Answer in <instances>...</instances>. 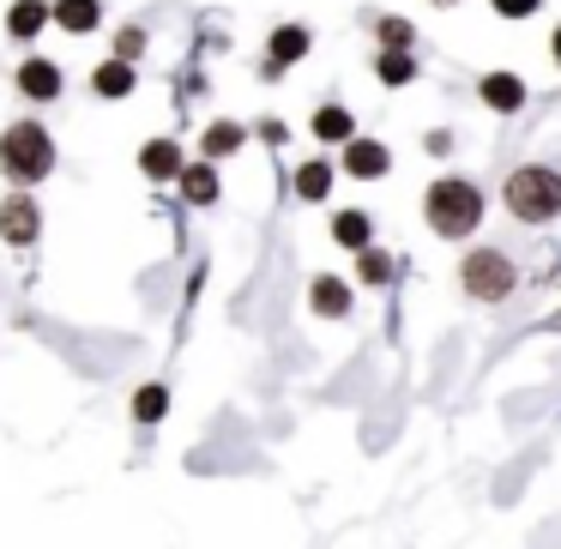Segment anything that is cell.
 I'll list each match as a JSON object with an SVG mask.
<instances>
[{"mask_svg": "<svg viewBox=\"0 0 561 549\" xmlns=\"http://www.w3.org/2000/svg\"><path fill=\"white\" fill-rule=\"evenodd\" d=\"M411 73H416V67L404 61V55H380V79H387V85H404Z\"/></svg>", "mask_w": 561, "mask_h": 549, "instance_id": "obj_21", "label": "cell"}, {"mask_svg": "<svg viewBox=\"0 0 561 549\" xmlns=\"http://www.w3.org/2000/svg\"><path fill=\"white\" fill-rule=\"evenodd\" d=\"M314 134L320 139H351V115H344V110H320L314 115Z\"/></svg>", "mask_w": 561, "mask_h": 549, "instance_id": "obj_19", "label": "cell"}, {"mask_svg": "<svg viewBox=\"0 0 561 549\" xmlns=\"http://www.w3.org/2000/svg\"><path fill=\"white\" fill-rule=\"evenodd\" d=\"M0 163H7L13 182H43V175L55 170V139L43 134L37 122H19V127H7V139H0Z\"/></svg>", "mask_w": 561, "mask_h": 549, "instance_id": "obj_2", "label": "cell"}, {"mask_svg": "<svg viewBox=\"0 0 561 549\" xmlns=\"http://www.w3.org/2000/svg\"><path fill=\"white\" fill-rule=\"evenodd\" d=\"M296 55H308V31H296V25H284L278 37H272V61H296Z\"/></svg>", "mask_w": 561, "mask_h": 549, "instance_id": "obj_16", "label": "cell"}, {"mask_svg": "<svg viewBox=\"0 0 561 549\" xmlns=\"http://www.w3.org/2000/svg\"><path fill=\"white\" fill-rule=\"evenodd\" d=\"M55 19H61L67 31H91V25H98V0H61Z\"/></svg>", "mask_w": 561, "mask_h": 549, "instance_id": "obj_14", "label": "cell"}, {"mask_svg": "<svg viewBox=\"0 0 561 549\" xmlns=\"http://www.w3.org/2000/svg\"><path fill=\"white\" fill-rule=\"evenodd\" d=\"M314 308H320V314H332V320L351 314V290H344L339 278H314Z\"/></svg>", "mask_w": 561, "mask_h": 549, "instance_id": "obj_13", "label": "cell"}, {"mask_svg": "<svg viewBox=\"0 0 561 549\" xmlns=\"http://www.w3.org/2000/svg\"><path fill=\"white\" fill-rule=\"evenodd\" d=\"M139 170L158 175V182H163V175H182V151H175L170 139H151V146L139 151Z\"/></svg>", "mask_w": 561, "mask_h": 549, "instance_id": "obj_7", "label": "cell"}, {"mask_svg": "<svg viewBox=\"0 0 561 549\" xmlns=\"http://www.w3.org/2000/svg\"><path fill=\"white\" fill-rule=\"evenodd\" d=\"M91 85H98L103 98H127V91H134V67H127V61H103Z\"/></svg>", "mask_w": 561, "mask_h": 549, "instance_id": "obj_11", "label": "cell"}, {"mask_svg": "<svg viewBox=\"0 0 561 549\" xmlns=\"http://www.w3.org/2000/svg\"><path fill=\"white\" fill-rule=\"evenodd\" d=\"M182 194L194 199V206H211V199H218V175H211L206 163H194V170H182Z\"/></svg>", "mask_w": 561, "mask_h": 549, "instance_id": "obj_12", "label": "cell"}, {"mask_svg": "<svg viewBox=\"0 0 561 549\" xmlns=\"http://www.w3.org/2000/svg\"><path fill=\"white\" fill-rule=\"evenodd\" d=\"M465 290H471L477 302H501V296L513 290V266L495 248H477V254L465 260Z\"/></svg>", "mask_w": 561, "mask_h": 549, "instance_id": "obj_4", "label": "cell"}, {"mask_svg": "<svg viewBox=\"0 0 561 549\" xmlns=\"http://www.w3.org/2000/svg\"><path fill=\"white\" fill-rule=\"evenodd\" d=\"M483 103L507 115V110H519V103H525V85H519L513 73H489V79H483Z\"/></svg>", "mask_w": 561, "mask_h": 549, "instance_id": "obj_6", "label": "cell"}, {"mask_svg": "<svg viewBox=\"0 0 561 549\" xmlns=\"http://www.w3.org/2000/svg\"><path fill=\"white\" fill-rule=\"evenodd\" d=\"M0 236H7V242H37V206H31L25 194H13L7 199V206H0Z\"/></svg>", "mask_w": 561, "mask_h": 549, "instance_id": "obj_5", "label": "cell"}, {"mask_svg": "<svg viewBox=\"0 0 561 549\" xmlns=\"http://www.w3.org/2000/svg\"><path fill=\"white\" fill-rule=\"evenodd\" d=\"M556 61H561V31H556Z\"/></svg>", "mask_w": 561, "mask_h": 549, "instance_id": "obj_25", "label": "cell"}, {"mask_svg": "<svg viewBox=\"0 0 561 549\" xmlns=\"http://www.w3.org/2000/svg\"><path fill=\"white\" fill-rule=\"evenodd\" d=\"M327 182H332L327 163H302V170H296V194H302V199H320V194H327Z\"/></svg>", "mask_w": 561, "mask_h": 549, "instance_id": "obj_18", "label": "cell"}, {"mask_svg": "<svg viewBox=\"0 0 561 549\" xmlns=\"http://www.w3.org/2000/svg\"><path fill=\"white\" fill-rule=\"evenodd\" d=\"M489 7H495L501 19H531L537 13V0H489Z\"/></svg>", "mask_w": 561, "mask_h": 549, "instance_id": "obj_23", "label": "cell"}, {"mask_svg": "<svg viewBox=\"0 0 561 549\" xmlns=\"http://www.w3.org/2000/svg\"><path fill=\"white\" fill-rule=\"evenodd\" d=\"M163 411H170V392H163V387H139V399H134V416H139V423H158Z\"/></svg>", "mask_w": 561, "mask_h": 549, "instance_id": "obj_17", "label": "cell"}, {"mask_svg": "<svg viewBox=\"0 0 561 549\" xmlns=\"http://www.w3.org/2000/svg\"><path fill=\"white\" fill-rule=\"evenodd\" d=\"M332 236H339L344 248H368V218L363 211H339V218H332Z\"/></svg>", "mask_w": 561, "mask_h": 549, "instance_id": "obj_15", "label": "cell"}, {"mask_svg": "<svg viewBox=\"0 0 561 549\" xmlns=\"http://www.w3.org/2000/svg\"><path fill=\"white\" fill-rule=\"evenodd\" d=\"M236 146H242V127H236V122H218L206 134V151H236Z\"/></svg>", "mask_w": 561, "mask_h": 549, "instance_id": "obj_20", "label": "cell"}, {"mask_svg": "<svg viewBox=\"0 0 561 549\" xmlns=\"http://www.w3.org/2000/svg\"><path fill=\"white\" fill-rule=\"evenodd\" d=\"M363 278H368V284H387V278H392V260H387V254H363Z\"/></svg>", "mask_w": 561, "mask_h": 549, "instance_id": "obj_22", "label": "cell"}, {"mask_svg": "<svg viewBox=\"0 0 561 549\" xmlns=\"http://www.w3.org/2000/svg\"><path fill=\"white\" fill-rule=\"evenodd\" d=\"M344 163H351V175H368V182H375V175L387 170V151H380L375 139H356V146L344 151Z\"/></svg>", "mask_w": 561, "mask_h": 549, "instance_id": "obj_9", "label": "cell"}, {"mask_svg": "<svg viewBox=\"0 0 561 549\" xmlns=\"http://www.w3.org/2000/svg\"><path fill=\"white\" fill-rule=\"evenodd\" d=\"M507 211L519 224H549L561 211V175L543 170V163H531V170H513L507 182Z\"/></svg>", "mask_w": 561, "mask_h": 549, "instance_id": "obj_1", "label": "cell"}, {"mask_svg": "<svg viewBox=\"0 0 561 549\" xmlns=\"http://www.w3.org/2000/svg\"><path fill=\"white\" fill-rule=\"evenodd\" d=\"M483 218V199L471 182H435L428 187V230L435 236H471Z\"/></svg>", "mask_w": 561, "mask_h": 549, "instance_id": "obj_3", "label": "cell"}, {"mask_svg": "<svg viewBox=\"0 0 561 549\" xmlns=\"http://www.w3.org/2000/svg\"><path fill=\"white\" fill-rule=\"evenodd\" d=\"M380 37H387V43H411V31H404L399 19H387V25H380Z\"/></svg>", "mask_w": 561, "mask_h": 549, "instance_id": "obj_24", "label": "cell"}, {"mask_svg": "<svg viewBox=\"0 0 561 549\" xmlns=\"http://www.w3.org/2000/svg\"><path fill=\"white\" fill-rule=\"evenodd\" d=\"M19 85H25V98H61V73H55L49 61H25Z\"/></svg>", "mask_w": 561, "mask_h": 549, "instance_id": "obj_8", "label": "cell"}, {"mask_svg": "<svg viewBox=\"0 0 561 549\" xmlns=\"http://www.w3.org/2000/svg\"><path fill=\"white\" fill-rule=\"evenodd\" d=\"M43 19H49V7H43V0H19L13 13H7V31H13V37H37Z\"/></svg>", "mask_w": 561, "mask_h": 549, "instance_id": "obj_10", "label": "cell"}]
</instances>
